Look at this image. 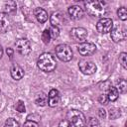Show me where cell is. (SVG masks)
<instances>
[{"instance_id":"obj_1","label":"cell","mask_w":127,"mask_h":127,"mask_svg":"<svg viewBox=\"0 0 127 127\" xmlns=\"http://www.w3.org/2000/svg\"><path fill=\"white\" fill-rule=\"evenodd\" d=\"M38 67L45 72H51L56 69L57 67V62L54 56L50 53H43L37 62Z\"/></svg>"},{"instance_id":"obj_2","label":"cell","mask_w":127,"mask_h":127,"mask_svg":"<svg viewBox=\"0 0 127 127\" xmlns=\"http://www.w3.org/2000/svg\"><path fill=\"white\" fill-rule=\"evenodd\" d=\"M85 9L90 16L103 18L105 14V3L102 1H87L84 3Z\"/></svg>"},{"instance_id":"obj_3","label":"cell","mask_w":127,"mask_h":127,"mask_svg":"<svg viewBox=\"0 0 127 127\" xmlns=\"http://www.w3.org/2000/svg\"><path fill=\"white\" fill-rule=\"evenodd\" d=\"M66 120H68L74 127H84L86 122L84 114L76 109H71L67 112Z\"/></svg>"},{"instance_id":"obj_4","label":"cell","mask_w":127,"mask_h":127,"mask_svg":"<svg viewBox=\"0 0 127 127\" xmlns=\"http://www.w3.org/2000/svg\"><path fill=\"white\" fill-rule=\"evenodd\" d=\"M56 55L63 62H69L72 59V51L69 46L65 44H60L56 47Z\"/></svg>"},{"instance_id":"obj_5","label":"cell","mask_w":127,"mask_h":127,"mask_svg":"<svg viewBox=\"0 0 127 127\" xmlns=\"http://www.w3.org/2000/svg\"><path fill=\"white\" fill-rule=\"evenodd\" d=\"M78 67L80 69V71L83 74H93L96 69L97 66L96 64L92 62V61H87V60H81L78 63Z\"/></svg>"},{"instance_id":"obj_6","label":"cell","mask_w":127,"mask_h":127,"mask_svg":"<svg viewBox=\"0 0 127 127\" xmlns=\"http://www.w3.org/2000/svg\"><path fill=\"white\" fill-rule=\"evenodd\" d=\"M96 29L100 34H106L111 32L113 29V21L110 18H101L97 24H96Z\"/></svg>"},{"instance_id":"obj_7","label":"cell","mask_w":127,"mask_h":127,"mask_svg":"<svg viewBox=\"0 0 127 127\" xmlns=\"http://www.w3.org/2000/svg\"><path fill=\"white\" fill-rule=\"evenodd\" d=\"M15 46H16L17 52L21 56H28L32 51L31 44L27 39H19V40H17L16 43H15Z\"/></svg>"},{"instance_id":"obj_8","label":"cell","mask_w":127,"mask_h":127,"mask_svg":"<svg viewBox=\"0 0 127 127\" xmlns=\"http://www.w3.org/2000/svg\"><path fill=\"white\" fill-rule=\"evenodd\" d=\"M71 38L78 43H83L87 38V31L82 27H75L70 30Z\"/></svg>"},{"instance_id":"obj_9","label":"cell","mask_w":127,"mask_h":127,"mask_svg":"<svg viewBox=\"0 0 127 127\" xmlns=\"http://www.w3.org/2000/svg\"><path fill=\"white\" fill-rule=\"evenodd\" d=\"M78 52L83 57L91 56L96 52V46L93 43L83 42L78 46Z\"/></svg>"},{"instance_id":"obj_10","label":"cell","mask_w":127,"mask_h":127,"mask_svg":"<svg viewBox=\"0 0 127 127\" xmlns=\"http://www.w3.org/2000/svg\"><path fill=\"white\" fill-rule=\"evenodd\" d=\"M110 36H111V39L113 40V42L119 43V42L124 41L126 39V30L123 27H120V26L115 27L111 30Z\"/></svg>"},{"instance_id":"obj_11","label":"cell","mask_w":127,"mask_h":127,"mask_svg":"<svg viewBox=\"0 0 127 127\" xmlns=\"http://www.w3.org/2000/svg\"><path fill=\"white\" fill-rule=\"evenodd\" d=\"M60 102V92L56 88H52L48 95V104L51 107H55Z\"/></svg>"},{"instance_id":"obj_12","label":"cell","mask_w":127,"mask_h":127,"mask_svg":"<svg viewBox=\"0 0 127 127\" xmlns=\"http://www.w3.org/2000/svg\"><path fill=\"white\" fill-rule=\"evenodd\" d=\"M10 18L7 13L0 12V33H6L10 27Z\"/></svg>"},{"instance_id":"obj_13","label":"cell","mask_w":127,"mask_h":127,"mask_svg":"<svg viewBox=\"0 0 127 127\" xmlns=\"http://www.w3.org/2000/svg\"><path fill=\"white\" fill-rule=\"evenodd\" d=\"M69 16L71 19H74V20H78L80 19L82 16H83V9L78 6V5H72L68 8L67 10Z\"/></svg>"},{"instance_id":"obj_14","label":"cell","mask_w":127,"mask_h":127,"mask_svg":"<svg viewBox=\"0 0 127 127\" xmlns=\"http://www.w3.org/2000/svg\"><path fill=\"white\" fill-rule=\"evenodd\" d=\"M24 74H25V71L19 64H13V66L11 67V76L15 80L22 79Z\"/></svg>"},{"instance_id":"obj_15","label":"cell","mask_w":127,"mask_h":127,"mask_svg":"<svg viewBox=\"0 0 127 127\" xmlns=\"http://www.w3.org/2000/svg\"><path fill=\"white\" fill-rule=\"evenodd\" d=\"M34 14H35L36 19L40 23H45L48 20V13L43 8H36L34 11Z\"/></svg>"},{"instance_id":"obj_16","label":"cell","mask_w":127,"mask_h":127,"mask_svg":"<svg viewBox=\"0 0 127 127\" xmlns=\"http://www.w3.org/2000/svg\"><path fill=\"white\" fill-rule=\"evenodd\" d=\"M51 24L52 26H55V27H58L63 25V21H64V17L63 15L60 13V12H54L52 15H51Z\"/></svg>"},{"instance_id":"obj_17","label":"cell","mask_w":127,"mask_h":127,"mask_svg":"<svg viewBox=\"0 0 127 127\" xmlns=\"http://www.w3.org/2000/svg\"><path fill=\"white\" fill-rule=\"evenodd\" d=\"M35 102L39 106H45V105H47V103H48V95L46 93H44V92L38 93L37 96H36V98H35Z\"/></svg>"},{"instance_id":"obj_18","label":"cell","mask_w":127,"mask_h":127,"mask_svg":"<svg viewBox=\"0 0 127 127\" xmlns=\"http://www.w3.org/2000/svg\"><path fill=\"white\" fill-rule=\"evenodd\" d=\"M106 95H107V98H108L109 101H115L118 98V96H119V92H118V90H117L116 87L110 86Z\"/></svg>"},{"instance_id":"obj_19","label":"cell","mask_w":127,"mask_h":127,"mask_svg":"<svg viewBox=\"0 0 127 127\" xmlns=\"http://www.w3.org/2000/svg\"><path fill=\"white\" fill-rule=\"evenodd\" d=\"M116 88H117L118 92H120V93H125V92H126V89H127V82H126V80L123 79V78L119 79L118 82H117V87H116Z\"/></svg>"},{"instance_id":"obj_20","label":"cell","mask_w":127,"mask_h":127,"mask_svg":"<svg viewBox=\"0 0 127 127\" xmlns=\"http://www.w3.org/2000/svg\"><path fill=\"white\" fill-rule=\"evenodd\" d=\"M16 7H17V4L15 1H8L5 3L4 5V8H5V11L8 12V13H11V12H14L16 10Z\"/></svg>"},{"instance_id":"obj_21","label":"cell","mask_w":127,"mask_h":127,"mask_svg":"<svg viewBox=\"0 0 127 127\" xmlns=\"http://www.w3.org/2000/svg\"><path fill=\"white\" fill-rule=\"evenodd\" d=\"M84 127H100V124H99V121L96 118L90 117L85 122V126Z\"/></svg>"},{"instance_id":"obj_22","label":"cell","mask_w":127,"mask_h":127,"mask_svg":"<svg viewBox=\"0 0 127 127\" xmlns=\"http://www.w3.org/2000/svg\"><path fill=\"white\" fill-rule=\"evenodd\" d=\"M4 127H20V124H19V122L16 119H14V118H8L5 121Z\"/></svg>"},{"instance_id":"obj_23","label":"cell","mask_w":127,"mask_h":127,"mask_svg":"<svg viewBox=\"0 0 127 127\" xmlns=\"http://www.w3.org/2000/svg\"><path fill=\"white\" fill-rule=\"evenodd\" d=\"M117 15L119 17V19H121L122 21H125L127 19V10L125 7H120L117 10Z\"/></svg>"},{"instance_id":"obj_24","label":"cell","mask_w":127,"mask_h":127,"mask_svg":"<svg viewBox=\"0 0 127 127\" xmlns=\"http://www.w3.org/2000/svg\"><path fill=\"white\" fill-rule=\"evenodd\" d=\"M48 30H49V32H50V35H51V38H52V39L58 38V36H59V34H60V30H59L58 27L52 26V27L49 28Z\"/></svg>"},{"instance_id":"obj_25","label":"cell","mask_w":127,"mask_h":127,"mask_svg":"<svg viewBox=\"0 0 127 127\" xmlns=\"http://www.w3.org/2000/svg\"><path fill=\"white\" fill-rule=\"evenodd\" d=\"M51 39H52V38H51V35H50L49 30H48V29L44 30L43 33H42V40H43V42H44L45 44H49L50 41H51Z\"/></svg>"},{"instance_id":"obj_26","label":"cell","mask_w":127,"mask_h":127,"mask_svg":"<svg viewBox=\"0 0 127 127\" xmlns=\"http://www.w3.org/2000/svg\"><path fill=\"white\" fill-rule=\"evenodd\" d=\"M119 62L121 64V65L123 66V68H127V54L126 53H121L119 55Z\"/></svg>"},{"instance_id":"obj_27","label":"cell","mask_w":127,"mask_h":127,"mask_svg":"<svg viewBox=\"0 0 127 127\" xmlns=\"http://www.w3.org/2000/svg\"><path fill=\"white\" fill-rule=\"evenodd\" d=\"M109 116L111 119H115L118 116H120V110L117 108H110L109 110Z\"/></svg>"},{"instance_id":"obj_28","label":"cell","mask_w":127,"mask_h":127,"mask_svg":"<svg viewBox=\"0 0 127 127\" xmlns=\"http://www.w3.org/2000/svg\"><path fill=\"white\" fill-rule=\"evenodd\" d=\"M16 110L18 111V112H20V113H23V112H25L26 111V107H25V104H24V102L22 101V100H19L17 103H16Z\"/></svg>"},{"instance_id":"obj_29","label":"cell","mask_w":127,"mask_h":127,"mask_svg":"<svg viewBox=\"0 0 127 127\" xmlns=\"http://www.w3.org/2000/svg\"><path fill=\"white\" fill-rule=\"evenodd\" d=\"M98 101H99V103L100 104H107L108 103V98H107V95L106 94H101V95H99V97H98Z\"/></svg>"},{"instance_id":"obj_30","label":"cell","mask_w":127,"mask_h":127,"mask_svg":"<svg viewBox=\"0 0 127 127\" xmlns=\"http://www.w3.org/2000/svg\"><path fill=\"white\" fill-rule=\"evenodd\" d=\"M59 127H74L68 120L64 119V120H62L60 123H59Z\"/></svg>"},{"instance_id":"obj_31","label":"cell","mask_w":127,"mask_h":127,"mask_svg":"<svg viewBox=\"0 0 127 127\" xmlns=\"http://www.w3.org/2000/svg\"><path fill=\"white\" fill-rule=\"evenodd\" d=\"M24 127H38V122L32 121V120H27L24 123Z\"/></svg>"},{"instance_id":"obj_32","label":"cell","mask_w":127,"mask_h":127,"mask_svg":"<svg viewBox=\"0 0 127 127\" xmlns=\"http://www.w3.org/2000/svg\"><path fill=\"white\" fill-rule=\"evenodd\" d=\"M98 115H99L100 118H105V116H106V111H105L104 109L100 108V109L98 110Z\"/></svg>"},{"instance_id":"obj_33","label":"cell","mask_w":127,"mask_h":127,"mask_svg":"<svg viewBox=\"0 0 127 127\" xmlns=\"http://www.w3.org/2000/svg\"><path fill=\"white\" fill-rule=\"evenodd\" d=\"M7 54H8V56L12 59V57H13V50H12L11 48H8V49H7Z\"/></svg>"},{"instance_id":"obj_34","label":"cell","mask_w":127,"mask_h":127,"mask_svg":"<svg viewBox=\"0 0 127 127\" xmlns=\"http://www.w3.org/2000/svg\"><path fill=\"white\" fill-rule=\"evenodd\" d=\"M2 55H3V49H2V47H1V45H0V58L2 57Z\"/></svg>"}]
</instances>
